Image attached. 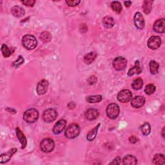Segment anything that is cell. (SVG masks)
Instances as JSON below:
<instances>
[{
	"instance_id": "9c48e42d",
	"label": "cell",
	"mask_w": 165,
	"mask_h": 165,
	"mask_svg": "<svg viewBox=\"0 0 165 165\" xmlns=\"http://www.w3.org/2000/svg\"><path fill=\"white\" fill-rule=\"evenodd\" d=\"M148 47L152 50H156L161 45V39L159 36H152L148 41Z\"/></svg>"
},
{
	"instance_id": "52a82bcc",
	"label": "cell",
	"mask_w": 165,
	"mask_h": 165,
	"mask_svg": "<svg viewBox=\"0 0 165 165\" xmlns=\"http://www.w3.org/2000/svg\"><path fill=\"white\" fill-rule=\"evenodd\" d=\"M113 67L117 71L123 70L127 64V60L123 57H117L113 61Z\"/></svg>"
},
{
	"instance_id": "d6a6232c",
	"label": "cell",
	"mask_w": 165,
	"mask_h": 165,
	"mask_svg": "<svg viewBox=\"0 0 165 165\" xmlns=\"http://www.w3.org/2000/svg\"><path fill=\"white\" fill-rule=\"evenodd\" d=\"M2 52L3 56L5 58L9 57L10 56V54H11L10 50L8 48L7 45H5V44H3V45H2Z\"/></svg>"
},
{
	"instance_id": "8fae6325",
	"label": "cell",
	"mask_w": 165,
	"mask_h": 165,
	"mask_svg": "<svg viewBox=\"0 0 165 165\" xmlns=\"http://www.w3.org/2000/svg\"><path fill=\"white\" fill-rule=\"evenodd\" d=\"M49 81L46 80H43L41 81H40L38 85H37V87H36V91L38 95H43L45 94L48 90V88H49Z\"/></svg>"
},
{
	"instance_id": "60d3db41",
	"label": "cell",
	"mask_w": 165,
	"mask_h": 165,
	"mask_svg": "<svg viewBox=\"0 0 165 165\" xmlns=\"http://www.w3.org/2000/svg\"><path fill=\"white\" fill-rule=\"evenodd\" d=\"M124 4H125V5L126 7H130V5L131 4V2H129V1L125 2H124Z\"/></svg>"
},
{
	"instance_id": "2e32d148",
	"label": "cell",
	"mask_w": 165,
	"mask_h": 165,
	"mask_svg": "<svg viewBox=\"0 0 165 165\" xmlns=\"http://www.w3.org/2000/svg\"><path fill=\"white\" fill-rule=\"evenodd\" d=\"M99 115H100V114H99L97 110L95 108H89L86 111L85 114V117L87 120L93 121L97 119Z\"/></svg>"
},
{
	"instance_id": "603a6c76",
	"label": "cell",
	"mask_w": 165,
	"mask_h": 165,
	"mask_svg": "<svg viewBox=\"0 0 165 165\" xmlns=\"http://www.w3.org/2000/svg\"><path fill=\"white\" fill-rule=\"evenodd\" d=\"M141 72V69L140 67V63L139 61H136V64L134 67L130 69L128 72V75L131 76L135 74H139Z\"/></svg>"
},
{
	"instance_id": "9a60e30c",
	"label": "cell",
	"mask_w": 165,
	"mask_h": 165,
	"mask_svg": "<svg viewBox=\"0 0 165 165\" xmlns=\"http://www.w3.org/2000/svg\"><path fill=\"white\" fill-rule=\"evenodd\" d=\"M16 152H17V148H14L10 150L7 153H2L1 155V157H0V163L3 164L8 162L10 160L11 157L13 156V155Z\"/></svg>"
},
{
	"instance_id": "7402d4cb",
	"label": "cell",
	"mask_w": 165,
	"mask_h": 165,
	"mask_svg": "<svg viewBox=\"0 0 165 165\" xmlns=\"http://www.w3.org/2000/svg\"><path fill=\"white\" fill-rule=\"evenodd\" d=\"M101 126V124L99 123L95 128H94L92 130H90L89 134H87L86 136V139L89 141H92L93 140H94V139L95 138V137L97 136V131L99 128H100Z\"/></svg>"
},
{
	"instance_id": "d590c367",
	"label": "cell",
	"mask_w": 165,
	"mask_h": 165,
	"mask_svg": "<svg viewBox=\"0 0 165 165\" xmlns=\"http://www.w3.org/2000/svg\"><path fill=\"white\" fill-rule=\"evenodd\" d=\"M22 3L25 5V6L27 7H33L36 1H34V0H26V1H23L21 2Z\"/></svg>"
},
{
	"instance_id": "ac0fdd59",
	"label": "cell",
	"mask_w": 165,
	"mask_h": 165,
	"mask_svg": "<svg viewBox=\"0 0 165 165\" xmlns=\"http://www.w3.org/2000/svg\"><path fill=\"white\" fill-rule=\"evenodd\" d=\"M11 13L14 17L21 18L25 15V10L19 6H14L11 8Z\"/></svg>"
},
{
	"instance_id": "83f0119b",
	"label": "cell",
	"mask_w": 165,
	"mask_h": 165,
	"mask_svg": "<svg viewBox=\"0 0 165 165\" xmlns=\"http://www.w3.org/2000/svg\"><path fill=\"white\" fill-rule=\"evenodd\" d=\"M40 39L43 43H49L52 40V35L47 31H44L40 34Z\"/></svg>"
},
{
	"instance_id": "ffe728a7",
	"label": "cell",
	"mask_w": 165,
	"mask_h": 165,
	"mask_svg": "<svg viewBox=\"0 0 165 165\" xmlns=\"http://www.w3.org/2000/svg\"><path fill=\"white\" fill-rule=\"evenodd\" d=\"M115 21L112 17L106 16L103 19V25L106 28H111L114 26Z\"/></svg>"
},
{
	"instance_id": "30bf717a",
	"label": "cell",
	"mask_w": 165,
	"mask_h": 165,
	"mask_svg": "<svg viewBox=\"0 0 165 165\" xmlns=\"http://www.w3.org/2000/svg\"><path fill=\"white\" fill-rule=\"evenodd\" d=\"M134 20L135 26L137 29L141 30L142 28H144L145 25V19L143 16H142V14L141 13L137 12L135 14Z\"/></svg>"
},
{
	"instance_id": "277c9868",
	"label": "cell",
	"mask_w": 165,
	"mask_h": 165,
	"mask_svg": "<svg viewBox=\"0 0 165 165\" xmlns=\"http://www.w3.org/2000/svg\"><path fill=\"white\" fill-rule=\"evenodd\" d=\"M55 147L54 141L50 138L44 139L40 142V149L45 153H49L53 151Z\"/></svg>"
},
{
	"instance_id": "4dcf8cb0",
	"label": "cell",
	"mask_w": 165,
	"mask_h": 165,
	"mask_svg": "<svg viewBox=\"0 0 165 165\" xmlns=\"http://www.w3.org/2000/svg\"><path fill=\"white\" fill-rule=\"evenodd\" d=\"M141 130L144 136H148L151 132V126L148 123H145L141 126Z\"/></svg>"
},
{
	"instance_id": "1f68e13d",
	"label": "cell",
	"mask_w": 165,
	"mask_h": 165,
	"mask_svg": "<svg viewBox=\"0 0 165 165\" xmlns=\"http://www.w3.org/2000/svg\"><path fill=\"white\" fill-rule=\"evenodd\" d=\"M156 86L152 85V84H148L146 86L145 89V92L147 95H152L156 91Z\"/></svg>"
},
{
	"instance_id": "6da1fadb",
	"label": "cell",
	"mask_w": 165,
	"mask_h": 165,
	"mask_svg": "<svg viewBox=\"0 0 165 165\" xmlns=\"http://www.w3.org/2000/svg\"><path fill=\"white\" fill-rule=\"evenodd\" d=\"M80 127L78 124H70L65 130L64 136L67 139H73L80 135Z\"/></svg>"
},
{
	"instance_id": "f546056e",
	"label": "cell",
	"mask_w": 165,
	"mask_h": 165,
	"mask_svg": "<svg viewBox=\"0 0 165 165\" xmlns=\"http://www.w3.org/2000/svg\"><path fill=\"white\" fill-rule=\"evenodd\" d=\"M143 86V81L141 78H137L134 81V82L131 84V86H132L134 90H138L141 89V88Z\"/></svg>"
},
{
	"instance_id": "7c38bea8",
	"label": "cell",
	"mask_w": 165,
	"mask_h": 165,
	"mask_svg": "<svg viewBox=\"0 0 165 165\" xmlns=\"http://www.w3.org/2000/svg\"><path fill=\"white\" fill-rule=\"evenodd\" d=\"M66 126H67V121H66L64 119L59 120L54 125L52 128L53 133L56 135L59 134L64 130Z\"/></svg>"
},
{
	"instance_id": "74e56055",
	"label": "cell",
	"mask_w": 165,
	"mask_h": 165,
	"mask_svg": "<svg viewBox=\"0 0 165 165\" xmlns=\"http://www.w3.org/2000/svg\"><path fill=\"white\" fill-rule=\"evenodd\" d=\"M121 163V158L120 157H116L110 164H119Z\"/></svg>"
},
{
	"instance_id": "836d02e7",
	"label": "cell",
	"mask_w": 165,
	"mask_h": 165,
	"mask_svg": "<svg viewBox=\"0 0 165 165\" xmlns=\"http://www.w3.org/2000/svg\"><path fill=\"white\" fill-rule=\"evenodd\" d=\"M24 61H25L24 58H23V57H22V56H19V58H18V59L13 63V67H14V68H18V67H20V66H21L22 64H23V63H24Z\"/></svg>"
},
{
	"instance_id": "5b68a950",
	"label": "cell",
	"mask_w": 165,
	"mask_h": 165,
	"mask_svg": "<svg viewBox=\"0 0 165 165\" xmlns=\"http://www.w3.org/2000/svg\"><path fill=\"white\" fill-rule=\"evenodd\" d=\"M119 107L116 103H111L106 108V115L111 119H116L119 114Z\"/></svg>"
},
{
	"instance_id": "e575fe53",
	"label": "cell",
	"mask_w": 165,
	"mask_h": 165,
	"mask_svg": "<svg viewBox=\"0 0 165 165\" xmlns=\"http://www.w3.org/2000/svg\"><path fill=\"white\" fill-rule=\"evenodd\" d=\"M66 3H67L69 7H75L78 5L80 3V0H74V1H66Z\"/></svg>"
},
{
	"instance_id": "5bb4252c",
	"label": "cell",
	"mask_w": 165,
	"mask_h": 165,
	"mask_svg": "<svg viewBox=\"0 0 165 165\" xmlns=\"http://www.w3.org/2000/svg\"><path fill=\"white\" fill-rule=\"evenodd\" d=\"M153 29L157 33H164L165 31V19L164 18L157 19L153 24Z\"/></svg>"
},
{
	"instance_id": "b9f144b4",
	"label": "cell",
	"mask_w": 165,
	"mask_h": 165,
	"mask_svg": "<svg viewBox=\"0 0 165 165\" xmlns=\"http://www.w3.org/2000/svg\"><path fill=\"white\" fill-rule=\"evenodd\" d=\"M164 127H163V128H162V136L163 137H164Z\"/></svg>"
},
{
	"instance_id": "e0dca14e",
	"label": "cell",
	"mask_w": 165,
	"mask_h": 165,
	"mask_svg": "<svg viewBox=\"0 0 165 165\" xmlns=\"http://www.w3.org/2000/svg\"><path fill=\"white\" fill-rule=\"evenodd\" d=\"M16 136H17L18 139H19V142H21V148L24 149L27 147V138H26L25 134L23 133V131H22L19 128H17L16 129Z\"/></svg>"
},
{
	"instance_id": "7a4b0ae2",
	"label": "cell",
	"mask_w": 165,
	"mask_h": 165,
	"mask_svg": "<svg viewBox=\"0 0 165 165\" xmlns=\"http://www.w3.org/2000/svg\"><path fill=\"white\" fill-rule=\"evenodd\" d=\"M22 44H23V47L26 49L32 50L36 48L38 45V41L34 36L27 34L25 35L22 38Z\"/></svg>"
},
{
	"instance_id": "ab89813d",
	"label": "cell",
	"mask_w": 165,
	"mask_h": 165,
	"mask_svg": "<svg viewBox=\"0 0 165 165\" xmlns=\"http://www.w3.org/2000/svg\"><path fill=\"white\" fill-rule=\"evenodd\" d=\"M81 33H85L88 30V27L85 24H81L80 28Z\"/></svg>"
},
{
	"instance_id": "4fadbf2b",
	"label": "cell",
	"mask_w": 165,
	"mask_h": 165,
	"mask_svg": "<svg viewBox=\"0 0 165 165\" xmlns=\"http://www.w3.org/2000/svg\"><path fill=\"white\" fill-rule=\"evenodd\" d=\"M131 105L135 108H139L144 106L146 101L145 98L141 95L135 96L134 97L131 98Z\"/></svg>"
},
{
	"instance_id": "d4e9b609",
	"label": "cell",
	"mask_w": 165,
	"mask_h": 165,
	"mask_svg": "<svg viewBox=\"0 0 165 165\" xmlns=\"http://www.w3.org/2000/svg\"><path fill=\"white\" fill-rule=\"evenodd\" d=\"M153 163L154 164H164L165 163V157L162 153H157L153 158Z\"/></svg>"
},
{
	"instance_id": "44dd1931",
	"label": "cell",
	"mask_w": 165,
	"mask_h": 165,
	"mask_svg": "<svg viewBox=\"0 0 165 165\" xmlns=\"http://www.w3.org/2000/svg\"><path fill=\"white\" fill-rule=\"evenodd\" d=\"M97 54L96 52H91L89 54H87L84 57V62L87 64H90L95 61L97 58Z\"/></svg>"
},
{
	"instance_id": "f35d334b",
	"label": "cell",
	"mask_w": 165,
	"mask_h": 165,
	"mask_svg": "<svg viewBox=\"0 0 165 165\" xmlns=\"http://www.w3.org/2000/svg\"><path fill=\"white\" fill-rule=\"evenodd\" d=\"M129 141H130V142H131V143L134 144V143H136V142H137L139 141V139H138V138L137 137L133 136H131L129 138Z\"/></svg>"
},
{
	"instance_id": "d6986e66",
	"label": "cell",
	"mask_w": 165,
	"mask_h": 165,
	"mask_svg": "<svg viewBox=\"0 0 165 165\" xmlns=\"http://www.w3.org/2000/svg\"><path fill=\"white\" fill-rule=\"evenodd\" d=\"M137 163V159L132 155H126L123 159V164L125 165H135Z\"/></svg>"
},
{
	"instance_id": "484cf974",
	"label": "cell",
	"mask_w": 165,
	"mask_h": 165,
	"mask_svg": "<svg viewBox=\"0 0 165 165\" xmlns=\"http://www.w3.org/2000/svg\"><path fill=\"white\" fill-rule=\"evenodd\" d=\"M103 97L101 95H90L86 97V101L89 103H97L102 101Z\"/></svg>"
},
{
	"instance_id": "f1b7e54d",
	"label": "cell",
	"mask_w": 165,
	"mask_h": 165,
	"mask_svg": "<svg viewBox=\"0 0 165 165\" xmlns=\"http://www.w3.org/2000/svg\"><path fill=\"white\" fill-rule=\"evenodd\" d=\"M152 3H153V1H150V0H147V1H145L143 2L142 8H143V11L145 14H148L151 13Z\"/></svg>"
},
{
	"instance_id": "4316f807",
	"label": "cell",
	"mask_w": 165,
	"mask_h": 165,
	"mask_svg": "<svg viewBox=\"0 0 165 165\" xmlns=\"http://www.w3.org/2000/svg\"><path fill=\"white\" fill-rule=\"evenodd\" d=\"M111 8L117 14H120L123 10L121 3L117 1H114L111 3Z\"/></svg>"
},
{
	"instance_id": "8d00e7d4",
	"label": "cell",
	"mask_w": 165,
	"mask_h": 165,
	"mask_svg": "<svg viewBox=\"0 0 165 165\" xmlns=\"http://www.w3.org/2000/svg\"><path fill=\"white\" fill-rule=\"evenodd\" d=\"M88 82H89V85H92L95 84L97 82V78H96L95 76H94V75L91 76L90 78H89V80H88Z\"/></svg>"
},
{
	"instance_id": "cb8c5ba5",
	"label": "cell",
	"mask_w": 165,
	"mask_h": 165,
	"mask_svg": "<svg viewBox=\"0 0 165 165\" xmlns=\"http://www.w3.org/2000/svg\"><path fill=\"white\" fill-rule=\"evenodd\" d=\"M149 67H150V70L152 74L155 75L158 73L159 64L157 62H156V61H153V60L150 61L149 63Z\"/></svg>"
},
{
	"instance_id": "3957f363",
	"label": "cell",
	"mask_w": 165,
	"mask_h": 165,
	"mask_svg": "<svg viewBox=\"0 0 165 165\" xmlns=\"http://www.w3.org/2000/svg\"><path fill=\"white\" fill-rule=\"evenodd\" d=\"M39 117V112L35 108H30L24 112L23 119L27 123H34L36 122Z\"/></svg>"
},
{
	"instance_id": "ba28073f",
	"label": "cell",
	"mask_w": 165,
	"mask_h": 165,
	"mask_svg": "<svg viewBox=\"0 0 165 165\" xmlns=\"http://www.w3.org/2000/svg\"><path fill=\"white\" fill-rule=\"evenodd\" d=\"M117 98L121 103H128L132 98V93L129 90H123L119 92Z\"/></svg>"
},
{
	"instance_id": "8992f818",
	"label": "cell",
	"mask_w": 165,
	"mask_h": 165,
	"mask_svg": "<svg viewBox=\"0 0 165 165\" xmlns=\"http://www.w3.org/2000/svg\"><path fill=\"white\" fill-rule=\"evenodd\" d=\"M58 117V112L54 108H48L44 111L43 119L46 123H52Z\"/></svg>"
}]
</instances>
